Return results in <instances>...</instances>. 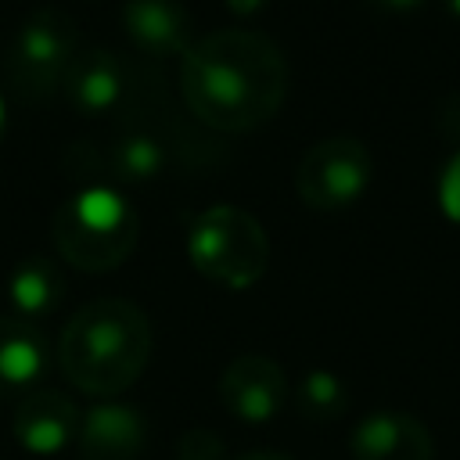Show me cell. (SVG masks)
I'll return each mask as SVG.
<instances>
[{
  "mask_svg": "<svg viewBox=\"0 0 460 460\" xmlns=\"http://www.w3.org/2000/svg\"><path fill=\"white\" fill-rule=\"evenodd\" d=\"M180 90L205 126L248 133L280 111L288 97V58L266 32L219 29L187 47Z\"/></svg>",
  "mask_w": 460,
  "mask_h": 460,
  "instance_id": "6da1fadb",
  "label": "cell"
},
{
  "mask_svg": "<svg viewBox=\"0 0 460 460\" xmlns=\"http://www.w3.org/2000/svg\"><path fill=\"white\" fill-rule=\"evenodd\" d=\"M151 359V320L129 298H93L75 309L58 338V367L93 399L126 392Z\"/></svg>",
  "mask_w": 460,
  "mask_h": 460,
  "instance_id": "7a4b0ae2",
  "label": "cell"
},
{
  "mask_svg": "<svg viewBox=\"0 0 460 460\" xmlns=\"http://www.w3.org/2000/svg\"><path fill=\"white\" fill-rule=\"evenodd\" d=\"M140 237V216L115 187L93 183L65 198L54 212V244L83 273H108L129 259Z\"/></svg>",
  "mask_w": 460,
  "mask_h": 460,
  "instance_id": "3957f363",
  "label": "cell"
},
{
  "mask_svg": "<svg viewBox=\"0 0 460 460\" xmlns=\"http://www.w3.org/2000/svg\"><path fill=\"white\" fill-rule=\"evenodd\" d=\"M187 255L205 280L230 291H244L266 273L270 237L252 212L237 205H212L190 219Z\"/></svg>",
  "mask_w": 460,
  "mask_h": 460,
  "instance_id": "277c9868",
  "label": "cell"
},
{
  "mask_svg": "<svg viewBox=\"0 0 460 460\" xmlns=\"http://www.w3.org/2000/svg\"><path fill=\"white\" fill-rule=\"evenodd\" d=\"M374 180V158L363 140L356 137H323L313 144L298 169H295V190L313 212H341L356 205Z\"/></svg>",
  "mask_w": 460,
  "mask_h": 460,
  "instance_id": "5b68a950",
  "label": "cell"
},
{
  "mask_svg": "<svg viewBox=\"0 0 460 460\" xmlns=\"http://www.w3.org/2000/svg\"><path fill=\"white\" fill-rule=\"evenodd\" d=\"M75 50L79 36L72 18H65L61 11H36L22 22L4 54L7 79L18 86V93L47 97L54 86H61Z\"/></svg>",
  "mask_w": 460,
  "mask_h": 460,
  "instance_id": "8992f818",
  "label": "cell"
},
{
  "mask_svg": "<svg viewBox=\"0 0 460 460\" xmlns=\"http://www.w3.org/2000/svg\"><path fill=\"white\" fill-rule=\"evenodd\" d=\"M288 374L270 356H237L219 374V402L241 424H270L288 406Z\"/></svg>",
  "mask_w": 460,
  "mask_h": 460,
  "instance_id": "52a82bcc",
  "label": "cell"
},
{
  "mask_svg": "<svg viewBox=\"0 0 460 460\" xmlns=\"http://www.w3.org/2000/svg\"><path fill=\"white\" fill-rule=\"evenodd\" d=\"M79 410L75 402L61 392V388H32L18 399L14 417H11V431L18 438V446L32 456H54L61 449H68L75 442L79 431Z\"/></svg>",
  "mask_w": 460,
  "mask_h": 460,
  "instance_id": "ba28073f",
  "label": "cell"
},
{
  "mask_svg": "<svg viewBox=\"0 0 460 460\" xmlns=\"http://www.w3.org/2000/svg\"><path fill=\"white\" fill-rule=\"evenodd\" d=\"M349 449L356 460H435V438L428 424L402 410L367 413L352 428Z\"/></svg>",
  "mask_w": 460,
  "mask_h": 460,
  "instance_id": "9c48e42d",
  "label": "cell"
},
{
  "mask_svg": "<svg viewBox=\"0 0 460 460\" xmlns=\"http://www.w3.org/2000/svg\"><path fill=\"white\" fill-rule=\"evenodd\" d=\"M147 442V420L137 406L101 399L79 417L75 446L83 460H137Z\"/></svg>",
  "mask_w": 460,
  "mask_h": 460,
  "instance_id": "30bf717a",
  "label": "cell"
},
{
  "mask_svg": "<svg viewBox=\"0 0 460 460\" xmlns=\"http://www.w3.org/2000/svg\"><path fill=\"white\" fill-rule=\"evenodd\" d=\"M47 367H50L47 334L14 313L0 316V399H22L25 392L40 388Z\"/></svg>",
  "mask_w": 460,
  "mask_h": 460,
  "instance_id": "8fae6325",
  "label": "cell"
},
{
  "mask_svg": "<svg viewBox=\"0 0 460 460\" xmlns=\"http://www.w3.org/2000/svg\"><path fill=\"white\" fill-rule=\"evenodd\" d=\"M122 29L129 43L151 58H172V54L183 58L187 47L194 43L190 14L180 0H126Z\"/></svg>",
  "mask_w": 460,
  "mask_h": 460,
  "instance_id": "7c38bea8",
  "label": "cell"
},
{
  "mask_svg": "<svg viewBox=\"0 0 460 460\" xmlns=\"http://www.w3.org/2000/svg\"><path fill=\"white\" fill-rule=\"evenodd\" d=\"M61 90H65V101L79 115H104L122 97V68H119L115 54L104 47L75 50V58L61 79Z\"/></svg>",
  "mask_w": 460,
  "mask_h": 460,
  "instance_id": "4fadbf2b",
  "label": "cell"
},
{
  "mask_svg": "<svg viewBox=\"0 0 460 460\" xmlns=\"http://www.w3.org/2000/svg\"><path fill=\"white\" fill-rule=\"evenodd\" d=\"M65 295V280L58 273V266L43 255L22 259L11 277H7V302L14 309V316L36 323L40 316H47Z\"/></svg>",
  "mask_w": 460,
  "mask_h": 460,
  "instance_id": "5bb4252c",
  "label": "cell"
},
{
  "mask_svg": "<svg viewBox=\"0 0 460 460\" xmlns=\"http://www.w3.org/2000/svg\"><path fill=\"white\" fill-rule=\"evenodd\" d=\"M295 406L305 420H338L349 410V388L338 374L331 370H309L298 385H295Z\"/></svg>",
  "mask_w": 460,
  "mask_h": 460,
  "instance_id": "9a60e30c",
  "label": "cell"
},
{
  "mask_svg": "<svg viewBox=\"0 0 460 460\" xmlns=\"http://www.w3.org/2000/svg\"><path fill=\"white\" fill-rule=\"evenodd\" d=\"M165 162L162 144L151 133H122L111 144V169L122 183H144L151 180Z\"/></svg>",
  "mask_w": 460,
  "mask_h": 460,
  "instance_id": "2e32d148",
  "label": "cell"
},
{
  "mask_svg": "<svg viewBox=\"0 0 460 460\" xmlns=\"http://www.w3.org/2000/svg\"><path fill=\"white\" fill-rule=\"evenodd\" d=\"M176 460H226V446L212 428H187L180 435Z\"/></svg>",
  "mask_w": 460,
  "mask_h": 460,
  "instance_id": "e0dca14e",
  "label": "cell"
},
{
  "mask_svg": "<svg viewBox=\"0 0 460 460\" xmlns=\"http://www.w3.org/2000/svg\"><path fill=\"white\" fill-rule=\"evenodd\" d=\"M435 198H438V208L449 223L460 226V151H453L446 158V165L438 169V183H435Z\"/></svg>",
  "mask_w": 460,
  "mask_h": 460,
  "instance_id": "ac0fdd59",
  "label": "cell"
},
{
  "mask_svg": "<svg viewBox=\"0 0 460 460\" xmlns=\"http://www.w3.org/2000/svg\"><path fill=\"white\" fill-rule=\"evenodd\" d=\"M435 129H438L446 140L460 144V93H449V97L438 101V108H435ZM456 151H460V147H456Z\"/></svg>",
  "mask_w": 460,
  "mask_h": 460,
  "instance_id": "d6986e66",
  "label": "cell"
},
{
  "mask_svg": "<svg viewBox=\"0 0 460 460\" xmlns=\"http://www.w3.org/2000/svg\"><path fill=\"white\" fill-rule=\"evenodd\" d=\"M367 4L381 14H413L424 7V0H367Z\"/></svg>",
  "mask_w": 460,
  "mask_h": 460,
  "instance_id": "ffe728a7",
  "label": "cell"
},
{
  "mask_svg": "<svg viewBox=\"0 0 460 460\" xmlns=\"http://www.w3.org/2000/svg\"><path fill=\"white\" fill-rule=\"evenodd\" d=\"M226 4V11L234 14V18H255L270 0H223Z\"/></svg>",
  "mask_w": 460,
  "mask_h": 460,
  "instance_id": "44dd1931",
  "label": "cell"
},
{
  "mask_svg": "<svg viewBox=\"0 0 460 460\" xmlns=\"http://www.w3.org/2000/svg\"><path fill=\"white\" fill-rule=\"evenodd\" d=\"M234 460H295V456L277 453V449H252V453H241V456H234Z\"/></svg>",
  "mask_w": 460,
  "mask_h": 460,
  "instance_id": "7402d4cb",
  "label": "cell"
},
{
  "mask_svg": "<svg viewBox=\"0 0 460 460\" xmlns=\"http://www.w3.org/2000/svg\"><path fill=\"white\" fill-rule=\"evenodd\" d=\"M7 133V104H4V93H0V140Z\"/></svg>",
  "mask_w": 460,
  "mask_h": 460,
  "instance_id": "603a6c76",
  "label": "cell"
},
{
  "mask_svg": "<svg viewBox=\"0 0 460 460\" xmlns=\"http://www.w3.org/2000/svg\"><path fill=\"white\" fill-rule=\"evenodd\" d=\"M442 4L449 7V14H453V18H460V0H442Z\"/></svg>",
  "mask_w": 460,
  "mask_h": 460,
  "instance_id": "cb8c5ba5",
  "label": "cell"
}]
</instances>
